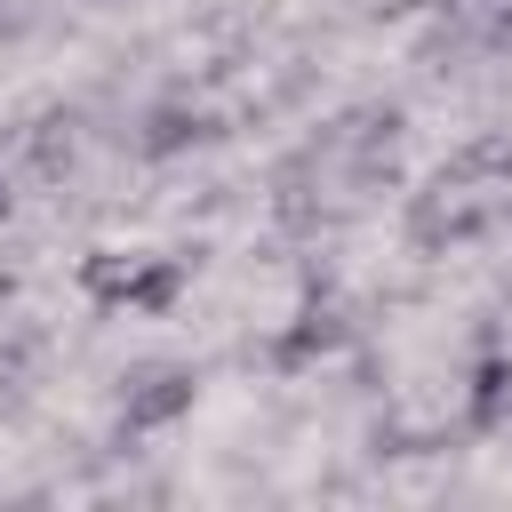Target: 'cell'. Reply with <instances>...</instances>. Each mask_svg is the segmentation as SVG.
Wrapping results in <instances>:
<instances>
[{
	"mask_svg": "<svg viewBox=\"0 0 512 512\" xmlns=\"http://www.w3.org/2000/svg\"><path fill=\"white\" fill-rule=\"evenodd\" d=\"M192 408V368H144L136 384H128V400H120V416H128V432H152V424H176Z\"/></svg>",
	"mask_w": 512,
	"mask_h": 512,
	"instance_id": "1",
	"label": "cell"
},
{
	"mask_svg": "<svg viewBox=\"0 0 512 512\" xmlns=\"http://www.w3.org/2000/svg\"><path fill=\"white\" fill-rule=\"evenodd\" d=\"M176 288H184V264H176V256H152V264L128 272V296H120V304H128V312H168Z\"/></svg>",
	"mask_w": 512,
	"mask_h": 512,
	"instance_id": "2",
	"label": "cell"
},
{
	"mask_svg": "<svg viewBox=\"0 0 512 512\" xmlns=\"http://www.w3.org/2000/svg\"><path fill=\"white\" fill-rule=\"evenodd\" d=\"M192 136H200V112H184V104H160V112L144 120V152H152V160H160V152H184Z\"/></svg>",
	"mask_w": 512,
	"mask_h": 512,
	"instance_id": "3",
	"label": "cell"
},
{
	"mask_svg": "<svg viewBox=\"0 0 512 512\" xmlns=\"http://www.w3.org/2000/svg\"><path fill=\"white\" fill-rule=\"evenodd\" d=\"M128 272H136V256H120V248H96V256L80 264V288H88V296H104V304H120V296H128Z\"/></svg>",
	"mask_w": 512,
	"mask_h": 512,
	"instance_id": "4",
	"label": "cell"
},
{
	"mask_svg": "<svg viewBox=\"0 0 512 512\" xmlns=\"http://www.w3.org/2000/svg\"><path fill=\"white\" fill-rule=\"evenodd\" d=\"M504 392H512V360H480L472 368V424H496L504 416Z\"/></svg>",
	"mask_w": 512,
	"mask_h": 512,
	"instance_id": "5",
	"label": "cell"
},
{
	"mask_svg": "<svg viewBox=\"0 0 512 512\" xmlns=\"http://www.w3.org/2000/svg\"><path fill=\"white\" fill-rule=\"evenodd\" d=\"M0 216H8V184H0Z\"/></svg>",
	"mask_w": 512,
	"mask_h": 512,
	"instance_id": "6",
	"label": "cell"
}]
</instances>
